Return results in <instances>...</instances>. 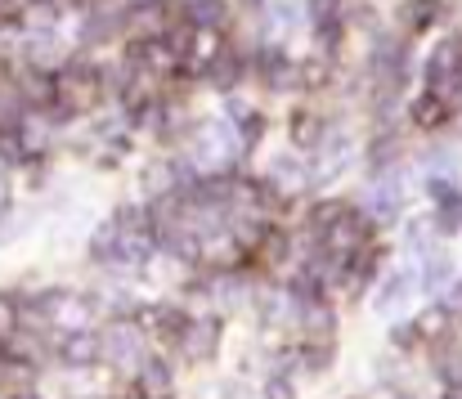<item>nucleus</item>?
I'll use <instances>...</instances> for the list:
<instances>
[{
    "label": "nucleus",
    "mask_w": 462,
    "mask_h": 399,
    "mask_svg": "<svg viewBox=\"0 0 462 399\" xmlns=\"http://www.w3.org/2000/svg\"><path fill=\"white\" fill-rule=\"evenodd\" d=\"M373 14H377L373 5L355 0V5H346V14H341V18H346V27H368V32H373V27H377V18H373Z\"/></svg>",
    "instance_id": "21"
},
{
    "label": "nucleus",
    "mask_w": 462,
    "mask_h": 399,
    "mask_svg": "<svg viewBox=\"0 0 462 399\" xmlns=\"http://www.w3.org/2000/svg\"><path fill=\"white\" fill-rule=\"evenodd\" d=\"M216 350H220V319L216 314L193 319L189 332H184V341H180V359L184 364H211Z\"/></svg>",
    "instance_id": "6"
},
{
    "label": "nucleus",
    "mask_w": 462,
    "mask_h": 399,
    "mask_svg": "<svg viewBox=\"0 0 462 399\" xmlns=\"http://www.w3.org/2000/svg\"><path fill=\"white\" fill-rule=\"evenodd\" d=\"M413 287H418V278L409 274V269H391L386 278H382V287H377V296H373V310L377 314H400L404 305H409V296H413Z\"/></svg>",
    "instance_id": "8"
},
{
    "label": "nucleus",
    "mask_w": 462,
    "mask_h": 399,
    "mask_svg": "<svg viewBox=\"0 0 462 399\" xmlns=\"http://www.w3.org/2000/svg\"><path fill=\"white\" fill-rule=\"evenodd\" d=\"M225 117H229V126H234V135H238V144H243V148H256V144L265 139V113H261L256 104L229 99Z\"/></svg>",
    "instance_id": "11"
},
{
    "label": "nucleus",
    "mask_w": 462,
    "mask_h": 399,
    "mask_svg": "<svg viewBox=\"0 0 462 399\" xmlns=\"http://www.w3.org/2000/svg\"><path fill=\"white\" fill-rule=\"evenodd\" d=\"M283 193H292V189H306L310 184V162L306 157H292V153H279L274 162H270V171H265Z\"/></svg>",
    "instance_id": "15"
},
{
    "label": "nucleus",
    "mask_w": 462,
    "mask_h": 399,
    "mask_svg": "<svg viewBox=\"0 0 462 399\" xmlns=\"http://www.w3.org/2000/svg\"><path fill=\"white\" fill-rule=\"evenodd\" d=\"M9 225H14V207H9V202H5V207H0V243H5V238H9V234H14V229H9Z\"/></svg>",
    "instance_id": "24"
},
{
    "label": "nucleus",
    "mask_w": 462,
    "mask_h": 399,
    "mask_svg": "<svg viewBox=\"0 0 462 399\" xmlns=\"http://www.w3.org/2000/svg\"><path fill=\"white\" fill-rule=\"evenodd\" d=\"M54 355L68 368H95V364H104V337L90 328L63 332V337H54Z\"/></svg>",
    "instance_id": "5"
},
{
    "label": "nucleus",
    "mask_w": 462,
    "mask_h": 399,
    "mask_svg": "<svg viewBox=\"0 0 462 399\" xmlns=\"http://www.w3.org/2000/svg\"><path fill=\"white\" fill-rule=\"evenodd\" d=\"M332 364H337V346L332 341H301L297 346V368L306 377H323Z\"/></svg>",
    "instance_id": "16"
},
{
    "label": "nucleus",
    "mask_w": 462,
    "mask_h": 399,
    "mask_svg": "<svg viewBox=\"0 0 462 399\" xmlns=\"http://www.w3.org/2000/svg\"><path fill=\"white\" fill-rule=\"evenodd\" d=\"M261 399H297V382L292 373H270L265 386H261Z\"/></svg>",
    "instance_id": "20"
},
{
    "label": "nucleus",
    "mask_w": 462,
    "mask_h": 399,
    "mask_svg": "<svg viewBox=\"0 0 462 399\" xmlns=\"http://www.w3.org/2000/svg\"><path fill=\"white\" fill-rule=\"evenodd\" d=\"M431 117H440V104H436L431 95H422V99L413 104V122H418V126H436Z\"/></svg>",
    "instance_id": "22"
},
{
    "label": "nucleus",
    "mask_w": 462,
    "mask_h": 399,
    "mask_svg": "<svg viewBox=\"0 0 462 399\" xmlns=\"http://www.w3.org/2000/svg\"><path fill=\"white\" fill-rule=\"evenodd\" d=\"M440 9H445V0H404L400 5V27L404 32H427L440 18Z\"/></svg>",
    "instance_id": "17"
},
{
    "label": "nucleus",
    "mask_w": 462,
    "mask_h": 399,
    "mask_svg": "<svg viewBox=\"0 0 462 399\" xmlns=\"http://www.w3.org/2000/svg\"><path fill=\"white\" fill-rule=\"evenodd\" d=\"M395 157H400V135H377V139H368V148H364V171H368L373 180H382V175L395 171Z\"/></svg>",
    "instance_id": "14"
},
{
    "label": "nucleus",
    "mask_w": 462,
    "mask_h": 399,
    "mask_svg": "<svg viewBox=\"0 0 462 399\" xmlns=\"http://www.w3.org/2000/svg\"><path fill=\"white\" fill-rule=\"evenodd\" d=\"M341 14H346V0H306V18H310V27L337 23Z\"/></svg>",
    "instance_id": "19"
},
{
    "label": "nucleus",
    "mask_w": 462,
    "mask_h": 399,
    "mask_svg": "<svg viewBox=\"0 0 462 399\" xmlns=\"http://www.w3.org/2000/svg\"><path fill=\"white\" fill-rule=\"evenodd\" d=\"M256 269H279L292 261V229H279V225H270L265 234H261V243L252 247V256H247Z\"/></svg>",
    "instance_id": "10"
},
{
    "label": "nucleus",
    "mask_w": 462,
    "mask_h": 399,
    "mask_svg": "<svg viewBox=\"0 0 462 399\" xmlns=\"http://www.w3.org/2000/svg\"><path fill=\"white\" fill-rule=\"evenodd\" d=\"M328 117L323 113H314V108H297L292 117H288V139H292V148H301V153H310V148H319L323 139H328Z\"/></svg>",
    "instance_id": "12"
},
{
    "label": "nucleus",
    "mask_w": 462,
    "mask_h": 399,
    "mask_svg": "<svg viewBox=\"0 0 462 399\" xmlns=\"http://www.w3.org/2000/svg\"><path fill=\"white\" fill-rule=\"evenodd\" d=\"M32 117V108L23 104V95L14 90V81L0 86V135L5 131H23V122Z\"/></svg>",
    "instance_id": "18"
},
{
    "label": "nucleus",
    "mask_w": 462,
    "mask_h": 399,
    "mask_svg": "<svg viewBox=\"0 0 462 399\" xmlns=\"http://www.w3.org/2000/svg\"><path fill=\"white\" fill-rule=\"evenodd\" d=\"M238 9H243L247 18H261V14L270 9V0H238Z\"/></svg>",
    "instance_id": "23"
},
{
    "label": "nucleus",
    "mask_w": 462,
    "mask_h": 399,
    "mask_svg": "<svg viewBox=\"0 0 462 399\" xmlns=\"http://www.w3.org/2000/svg\"><path fill=\"white\" fill-rule=\"evenodd\" d=\"M400 207H404V180H400V171H391V175H382V180H373V193H368V202H364V211L373 216V220H395L400 216Z\"/></svg>",
    "instance_id": "7"
},
{
    "label": "nucleus",
    "mask_w": 462,
    "mask_h": 399,
    "mask_svg": "<svg viewBox=\"0 0 462 399\" xmlns=\"http://www.w3.org/2000/svg\"><path fill=\"white\" fill-rule=\"evenodd\" d=\"M184 14H189V23H193L198 32H216V36H225V32L234 27L229 0H198V5H189Z\"/></svg>",
    "instance_id": "13"
},
{
    "label": "nucleus",
    "mask_w": 462,
    "mask_h": 399,
    "mask_svg": "<svg viewBox=\"0 0 462 399\" xmlns=\"http://www.w3.org/2000/svg\"><path fill=\"white\" fill-rule=\"evenodd\" d=\"M126 32V5H104L95 0L90 9H81V23H77V45L81 50H104L113 45V36Z\"/></svg>",
    "instance_id": "3"
},
{
    "label": "nucleus",
    "mask_w": 462,
    "mask_h": 399,
    "mask_svg": "<svg viewBox=\"0 0 462 399\" xmlns=\"http://www.w3.org/2000/svg\"><path fill=\"white\" fill-rule=\"evenodd\" d=\"M135 391H140V399H171V395H175V373H171V359L149 355V359L140 364V373H135Z\"/></svg>",
    "instance_id": "9"
},
{
    "label": "nucleus",
    "mask_w": 462,
    "mask_h": 399,
    "mask_svg": "<svg viewBox=\"0 0 462 399\" xmlns=\"http://www.w3.org/2000/svg\"><path fill=\"white\" fill-rule=\"evenodd\" d=\"M175 5H180V9H189V5H198V0H175Z\"/></svg>",
    "instance_id": "25"
},
{
    "label": "nucleus",
    "mask_w": 462,
    "mask_h": 399,
    "mask_svg": "<svg viewBox=\"0 0 462 399\" xmlns=\"http://www.w3.org/2000/svg\"><path fill=\"white\" fill-rule=\"evenodd\" d=\"M198 77H202V86H211V90H220V95H234V90L247 81V50L234 45V41H220V45L202 59Z\"/></svg>",
    "instance_id": "2"
},
{
    "label": "nucleus",
    "mask_w": 462,
    "mask_h": 399,
    "mask_svg": "<svg viewBox=\"0 0 462 399\" xmlns=\"http://www.w3.org/2000/svg\"><path fill=\"white\" fill-rule=\"evenodd\" d=\"M144 332L157 337L162 346H175L180 350V341H184V332H189V323H193V314L184 310V305H175V301H157V305H144Z\"/></svg>",
    "instance_id": "4"
},
{
    "label": "nucleus",
    "mask_w": 462,
    "mask_h": 399,
    "mask_svg": "<svg viewBox=\"0 0 462 399\" xmlns=\"http://www.w3.org/2000/svg\"><path fill=\"white\" fill-rule=\"evenodd\" d=\"M149 355H153V350H149L144 323L117 319V323L104 332V364H113V368H122V373H140V364H144Z\"/></svg>",
    "instance_id": "1"
}]
</instances>
